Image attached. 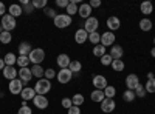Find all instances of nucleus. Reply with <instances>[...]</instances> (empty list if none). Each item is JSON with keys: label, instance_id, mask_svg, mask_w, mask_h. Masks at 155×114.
I'll return each instance as SVG.
<instances>
[{"label": "nucleus", "instance_id": "f257e3e1", "mask_svg": "<svg viewBox=\"0 0 155 114\" xmlns=\"http://www.w3.org/2000/svg\"><path fill=\"white\" fill-rule=\"evenodd\" d=\"M50 90H51V82L47 80L45 77H44V79H39V80L36 82V85H34V91H36V94L45 96L47 93H50Z\"/></svg>", "mask_w": 155, "mask_h": 114}, {"label": "nucleus", "instance_id": "f03ea898", "mask_svg": "<svg viewBox=\"0 0 155 114\" xmlns=\"http://www.w3.org/2000/svg\"><path fill=\"white\" fill-rule=\"evenodd\" d=\"M28 59H30V62L33 63V65H41V63L44 62V59H45V51L42 48H34L30 53Z\"/></svg>", "mask_w": 155, "mask_h": 114}, {"label": "nucleus", "instance_id": "7ed1b4c3", "mask_svg": "<svg viewBox=\"0 0 155 114\" xmlns=\"http://www.w3.org/2000/svg\"><path fill=\"white\" fill-rule=\"evenodd\" d=\"M53 22H54V26L56 28H68L70 25H71V17L68 16V14H58L54 19H53Z\"/></svg>", "mask_w": 155, "mask_h": 114}, {"label": "nucleus", "instance_id": "20e7f679", "mask_svg": "<svg viewBox=\"0 0 155 114\" xmlns=\"http://www.w3.org/2000/svg\"><path fill=\"white\" fill-rule=\"evenodd\" d=\"M16 19L12 17V16H9V14H5L3 17H2V22H0V26L3 28V31H8V32H11L12 29L16 28Z\"/></svg>", "mask_w": 155, "mask_h": 114}, {"label": "nucleus", "instance_id": "39448f33", "mask_svg": "<svg viewBox=\"0 0 155 114\" xmlns=\"http://www.w3.org/2000/svg\"><path fill=\"white\" fill-rule=\"evenodd\" d=\"M98 26H99V22H98V19L96 17H88L85 22H84V29L88 32V34H92V32H96V29H98Z\"/></svg>", "mask_w": 155, "mask_h": 114}, {"label": "nucleus", "instance_id": "423d86ee", "mask_svg": "<svg viewBox=\"0 0 155 114\" xmlns=\"http://www.w3.org/2000/svg\"><path fill=\"white\" fill-rule=\"evenodd\" d=\"M8 88H9V93H11V94L17 96V94H20V93H22V90L25 88V85L22 83V80H20V79H14V80H11V82H9Z\"/></svg>", "mask_w": 155, "mask_h": 114}, {"label": "nucleus", "instance_id": "0eeeda50", "mask_svg": "<svg viewBox=\"0 0 155 114\" xmlns=\"http://www.w3.org/2000/svg\"><path fill=\"white\" fill-rule=\"evenodd\" d=\"M92 83H93V86L96 88V90H101V91H104L106 88L109 86L107 79L104 77V75H101V74H96V75H95L93 80H92Z\"/></svg>", "mask_w": 155, "mask_h": 114}, {"label": "nucleus", "instance_id": "6e6552de", "mask_svg": "<svg viewBox=\"0 0 155 114\" xmlns=\"http://www.w3.org/2000/svg\"><path fill=\"white\" fill-rule=\"evenodd\" d=\"M56 77H58V82L64 85V83H68V82L71 80L73 72H71L68 68H64V69H61V71L56 74Z\"/></svg>", "mask_w": 155, "mask_h": 114}, {"label": "nucleus", "instance_id": "1a4fd4ad", "mask_svg": "<svg viewBox=\"0 0 155 114\" xmlns=\"http://www.w3.org/2000/svg\"><path fill=\"white\" fill-rule=\"evenodd\" d=\"M102 46H113L115 45V34L112 31H107V32H102L101 34V42H99Z\"/></svg>", "mask_w": 155, "mask_h": 114}, {"label": "nucleus", "instance_id": "9d476101", "mask_svg": "<svg viewBox=\"0 0 155 114\" xmlns=\"http://www.w3.org/2000/svg\"><path fill=\"white\" fill-rule=\"evenodd\" d=\"M138 85H140V79H138L137 74H129L127 77H126V86H127V90L135 91V88Z\"/></svg>", "mask_w": 155, "mask_h": 114}, {"label": "nucleus", "instance_id": "9b49d317", "mask_svg": "<svg viewBox=\"0 0 155 114\" xmlns=\"http://www.w3.org/2000/svg\"><path fill=\"white\" fill-rule=\"evenodd\" d=\"M115 108H116V103H115L113 99H104V100L101 102V111L106 112V114L115 111Z\"/></svg>", "mask_w": 155, "mask_h": 114}, {"label": "nucleus", "instance_id": "f8f14e48", "mask_svg": "<svg viewBox=\"0 0 155 114\" xmlns=\"http://www.w3.org/2000/svg\"><path fill=\"white\" fill-rule=\"evenodd\" d=\"M19 79L22 80L23 85H28L30 80L33 79V72H31V69H30V68H20V69H19Z\"/></svg>", "mask_w": 155, "mask_h": 114}, {"label": "nucleus", "instance_id": "ddd939ff", "mask_svg": "<svg viewBox=\"0 0 155 114\" xmlns=\"http://www.w3.org/2000/svg\"><path fill=\"white\" fill-rule=\"evenodd\" d=\"M33 103H34V106L39 108V109H45V108H48V99H47L45 96L36 94V97L33 99Z\"/></svg>", "mask_w": 155, "mask_h": 114}, {"label": "nucleus", "instance_id": "4468645a", "mask_svg": "<svg viewBox=\"0 0 155 114\" xmlns=\"http://www.w3.org/2000/svg\"><path fill=\"white\" fill-rule=\"evenodd\" d=\"M17 75H19V71L16 69V66H5L3 68V77L8 79L9 82L17 79Z\"/></svg>", "mask_w": 155, "mask_h": 114}, {"label": "nucleus", "instance_id": "2eb2a0df", "mask_svg": "<svg viewBox=\"0 0 155 114\" xmlns=\"http://www.w3.org/2000/svg\"><path fill=\"white\" fill-rule=\"evenodd\" d=\"M78 14H79L82 19H88V17H92V6H90L88 3H82L79 5V8H78Z\"/></svg>", "mask_w": 155, "mask_h": 114}, {"label": "nucleus", "instance_id": "dca6fc26", "mask_svg": "<svg viewBox=\"0 0 155 114\" xmlns=\"http://www.w3.org/2000/svg\"><path fill=\"white\" fill-rule=\"evenodd\" d=\"M87 40H88V32H87L84 28L78 29V31L74 32V42H76V43L82 45V43H85Z\"/></svg>", "mask_w": 155, "mask_h": 114}, {"label": "nucleus", "instance_id": "f3484780", "mask_svg": "<svg viewBox=\"0 0 155 114\" xmlns=\"http://www.w3.org/2000/svg\"><path fill=\"white\" fill-rule=\"evenodd\" d=\"M20 97L22 100H25V102H28V100H33L36 97V91H34V88H30V86H25L22 93H20Z\"/></svg>", "mask_w": 155, "mask_h": 114}, {"label": "nucleus", "instance_id": "a211bd4d", "mask_svg": "<svg viewBox=\"0 0 155 114\" xmlns=\"http://www.w3.org/2000/svg\"><path fill=\"white\" fill-rule=\"evenodd\" d=\"M70 57H68V54H59L58 56V59H56V63L59 65V68L61 69H64V68H68L70 66Z\"/></svg>", "mask_w": 155, "mask_h": 114}, {"label": "nucleus", "instance_id": "6ab92c4d", "mask_svg": "<svg viewBox=\"0 0 155 114\" xmlns=\"http://www.w3.org/2000/svg\"><path fill=\"white\" fill-rule=\"evenodd\" d=\"M109 54L112 56V59H113V60H120V59L123 57V54H124L123 46H121V45H113Z\"/></svg>", "mask_w": 155, "mask_h": 114}, {"label": "nucleus", "instance_id": "aec40b11", "mask_svg": "<svg viewBox=\"0 0 155 114\" xmlns=\"http://www.w3.org/2000/svg\"><path fill=\"white\" fill-rule=\"evenodd\" d=\"M120 26H121V22H120V19L118 17H115V16H112V17H109L107 19V28L113 32V31H116V29H120Z\"/></svg>", "mask_w": 155, "mask_h": 114}, {"label": "nucleus", "instance_id": "412c9836", "mask_svg": "<svg viewBox=\"0 0 155 114\" xmlns=\"http://www.w3.org/2000/svg\"><path fill=\"white\" fill-rule=\"evenodd\" d=\"M33 51V48H31V45L28 43V42H22L20 45H19V48H17V53H19V56H30V53Z\"/></svg>", "mask_w": 155, "mask_h": 114}, {"label": "nucleus", "instance_id": "4be33fe9", "mask_svg": "<svg viewBox=\"0 0 155 114\" xmlns=\"http://www.w3.org/2000/svg\"><path fill=\"white\" fill-rule=\"evenodd\" d=\"M68 69L73 72V75H78V74L81 72V69H82V63H81L79 60H71Z\"/></svg>", "mask_w": 155, "mask_h": 114}, {"label": "nucleus", "instance_id": "5701e85b", "mask_svg": "<svg viewBox=\"0 0 155 114\" xmlns=\"http://www.w3.org/2000/svg\"><path fill=\"white\" fill-rule=\"evenodd\" d=\"M140 9H141V12H143L144 16H149V14H152L153 12V5H152V2H143L140 5Z\"/></svg>", "mask_w": 155, "mask_h": 114}, {"label": "nucleus", "instance_id": "b1692460", "mask_svg": "<svg viewBox=\"0 0 155 114\" xmlns=\"http://www.w3.org/2000/svg\"><path fill=\"white\" fill-rule=\"evenodd\" d=\"M3 60H5V65L6 66H14L16 63H17V57H16L14 53H6L5 57H3Z\"/></svg>", "mask_w": 155, "mask_h": 114}, {"label": "nucleus", "instance_id": "393cba45", "mask_svg": "<svg viewBox=\"0 0 155 114\" xmlns=\"http://www.w3.org/2000/svg\"><path fill=\"white\" fill-rule=\"evenodd\" d=\"M30 69H31V72H33V77H37V79H44L45 69H44L41 65H33Z\"/></svg>", "mask_w": 155, "mask_h": 114}, {"label": "nucleus", "instance_id": "a878e982", "mask_svg": "<svg viewBox=\"0 0 155 114\" xmlns=\"http://www.w3.org/2000/svg\"><path fill=\"white\" fill-rule=\"evenodd\" d=\"M9 16H12V17H19V16H22L23 14V8L20 6V5H11L9 6V12H8Z\"/></svg>", "mask_w": 155, "mask_h": 114}, {"label": "nucleus", "instance_id": "bb28decb", "mask_svg": "<svg viewBox=\"0 0 155 114\" xmlns=\"http://www.w3.org/2000/svg\"><path fill=\"white\" fill-rule=\"evenodd\" d=\"M90 97H92V100H93V102H98V103H101L102 100L106 99V96H104V91H101V90H95V91H92Z\"/></svg>", "mask_w": 155, "mask_h": 114}, {"label": "nucleus", "instance_id": "cd10ccee", "mask_svg": "<svg viewBox=\"0 0 155 114\" xmlns=\"http://www.w3.org/2000/svg\"><path fill=\"white\" fill-rule=\"evenodd\" d=\"M152 20H149V19H141L140 20V29L141 31H144V32H147V31H150L152 29Z\"/></svg>", "mask_w": 155, "mask_h": 114}, {"label": "nucleus", "instance_id": "c85d7f7f", "mask_svg": "<svg viewBox=\"0 0 155 114\" xmlns=\"http://www.w3.org/2000/svg\"><path fill=\"white\" fill-rule=\"evenodd\" d=\"M20 6H23V12H25V14H31V12L34 11V6H33V3L30 2V0H22Z\"/></svg>", "mask_w": 155, "mask_h": 114}, {"label": "nucleus", "instance_id": "c756f323", "mask_svg": "<svg viewBox=\"0 0 155 114\" xmlns=\"http://www.w3.org/2000/svg\"><path fill=\"white\" fill-rule=\"evenodd\" d=\"M67 14L70 17L73 14H78V0H70V5L67 6Z\"/></svg>", "mask_w": 155, "mask_h": 114}, {"label": "nucleus", "instance_id": "7c9ffc66", "mask_svg": "<svg viewBox=\"0 0 155 114\" xmlns=\"http://www.w3.org/2000/svg\"><path fill=\"white\" fill-rule=\"evenodd\" d=\"M104 54H107V53H106V46H102L101 43H99V45H95V48H93V56H96V57L101 59Z\"/></svg>", "mask_w": 155, "mask_h": 114}, {"label": "nucleus", "instance_id": "2f4dec72", "mask_svg": "<svg viewBox=\"0 0 155 114\" xmlns=\"http://www.w3.org/2000/svg\"><path fill=\"white\" fill-rule=\"evenodd\" d=\"M28 63H31V62H30V59L27 56H19L16 65H19L20 68H28Z\"/></svg>", "mask_w": 155, "mask_h": 114}, {"label": "nucleus", "instance_id": "473e14b6", "mask_svg": "<svg viewBox=\"0 0 155 114\" xmlns=\"http://www.w3.org/2000/svg\"><path fill=\"white\" fill-rule=\"evenodd\" d=\"M11 40H12V35H11V32H8V31H3L2 34H0V42H2L3 45H8V43H11Z\"/></svg>", "mask_w": 155, "mask_h": 114}, {"label": "nucleus", "instance_id": "72a5a7b5", "mask_svg": "<svg viewBox=\"0 0 155 114\" xmlns=\"http://www.w3.org/2000/svg\"><path fill=\"white\" fill-rule=\"evenodd\" d=\"M88 40H90V43H93V45H99V42H101V34H99L98 31L88 34Z\"/></svg>", "mask_w": 155, "mask_h": 114}, {"label": "nucleus", "instance_id": "f704fd0d", "mask_svg": "<svg viewBox=\"0 0 155 114\" xmlns=\"http://www.w3.org/2000/svg\"><path fill=\"white\" fill-rule=\"evenodd\" d=\"M135 91H130V90H126L124 94H123V99L126 100V102H134L135 100Z\"/></svg>", "mask_w": 155, "mask_h": 114}, {"label": "nucleus", "instance_id": "c9c22d12", "mask_svg": "<svg viewBox=\"0 0 155 114\" xmlns=\"http://www.w3.org/2000/svg\"><path fill=\"white\" fill-rule=\"evenodd\" d=\"M144 90H146V93H155V79H149L147 82H146V85H144Z\"/></svg>", "mask_w": 155, "mask_h": 114}, {"label": "nucleus", "instance_id": "e433bc0d", "mask_svg": "<svg viewBox=\"0 0 155 114\" xmlns=\"http://www.w3.org/2000/svg\"><path fill=\"white\" fill-rule=\"evenodd\" d=\"M71 102H73L74 106H81V105L84 103V96H82V94H74V96L71 97Z\"/></svg>", "mask_w": 155, "mask_h": 114}, {"label": "nucleus", "instance_id": "4c0bfd02", "mask_svg": "<svg viewBox=\"0 0 155 114\" xmlns=\"http://www.w3.org/2000/svg\"><path fill=\"white\" fill-rule=\"evenodd\" d=\"M110 66L113 68V71H123V69H124V62H123L121 59H120V60H113Z\"/></svg>", "mask_w": 155, "mask_h": 114}, {"label": "nucleus", "instance_id": "58836bf2", "mask_svg": "<svg viewBox=\"0 0 155 114\" xmlns=\"http://www.w3.org/2000/svg\"><path fill=\"white\" fill-rule=\"evenodd\" d=\"M115 94H116V90H115V86H107L106 90H104V96H106V99H113L115 97Z\"/></svg>", "mask_w": 155, "mask_h": 114}, {"label": "nucleus", "instance_id": "ea45409f", "mask_svg": "<svg viewBox=\"0 0 155 114\" xmlns=\"http://www.w3.org/2000/svg\"><path fill=\"white\" fill-rule=\"evenodd\" d=\"M135 96L137 97H140V99H143L144 96H146V90H144V85H138L137 88H135Z\"/></svg>", "mask_w": 155, "mask_h": 114}, {"label": "nucleus", "instance_id": "a19ab883", "mask_svg": "<svg viewBox=\"0 0 155 114\" xmlns=\"http://www.w3.org/2000/svg\"><path fill=\"white\" fill-rule=\"evenodd\" d=\"M56 71L53 69V68H48V69H45V74H44V77L47 79V80H51V79H54L56 77Z\"/></svg>", "mask_w": 155, "mask_h": 114}, {"label": "nucleus", "instance_id": "79ce46f5", "mask_svg": "<svg viewBox=\"0 0 155 114\" xmlns=\"http://www.w3.org/2000/svg\"><path fill=\"white\" fill-rule=\"evenodd\" d=\"M112 62H113V59H112V56L110 54H104L101 57V63L104 66H109V65H112Z\"/></svg>", "mask_w": 155, "mask_h": 114}, {"label": "nucleus", "instance_id": "37998d69", "mask_svg": "<svg viewBox=\"0 0 155 114\" xmlns=\"http://www.w3.org/2000/svg\"><path fill=\"white\" fill-rule=\"evenodd\" d=\"M31 3H33L34 8H41V9H42V8H44V9L47 8V0H33Z\"/></svg>", "mask_w": 155, "mask_h": 114}, {"label": "nucleus", "instance_id": "c03bdc74", "mask_svg": "<svg viewBox=\"0 0 155 114\" xmlns=\"http://www.w3.org/2000/svg\"><path fill=\"white\" fill-rule=\"evenodd\" d=\"M61 105L65 108V109H70V108L73 106V102H71V99H70V97H64V99H62V102H61Z\"/></svg>", "mask_w": 155, "mask_h": 114}, {"label": "nucleus", "instance_id": "a18cd8bd", "mask_svg": "<svg viewBox=\"0 0 155 114\" xmlns=\"http://www.w3.org/2000/svg\"><path fill=\"white\" fill-rule=\"evenodd\" d=\"M17 114H33V111H31L30 106H20L19 111H17Z\"/></svg>", "mask_w": 155, "mask_h": 114}, {"label": "nucleus", "instance_id": "49530a36", "mask_svg": "<svg viewBox=\"0 0 155 114\" xmlns=\"http://www.w3.org/2000/svg\"><path fill=\"white\" fill-rule=\"evenodd\" d=\"M56 5L59 8H65L67 9V6L70 5V0H56Z\"/></svg>", "mask_w": 155, "mask_h": 114}, {"label": "nucleus", "instance_id": "de8ad7c7", "mask_svg": "<svg viewBox=\"0 0 155 114\" xmlns=\"http://www.w3.org/2000/svg\"><path fill=\"white\" fill-rule=\"evenodd\" d=\"M45 14H47L48 17H53V19L58 16V14H56V11H54V9H51V8H45Z\"/></svg>", "mask_w": 155, "mask_h": 114}, {"label": "nucleus", "instance_id": "09e8293b", "mask_svg": "<svg viewBox=\"0 0 155 114\" xmlns=\"http://www.w3.org/2000/svg\"><path fill=\"white\" fill-rule=\"evenodd\" d=\"M67 111H68V114H81V108L79 106H74V105L70 109H67Z\"/></svg>", "mask_w": 155, "mask_h": 114}, {"label": "nucleus", "instance_id": "8fccbe9b", "mask_svg": "<svg viewBox=\"0 0 155 114\" xmlns=\"http://www.w3.org/2000/svg\"><path fill=\"white\" fill-rule=\"evenodd\" d=\"M88 5L92 6V9H93V8H99L101 6V2H99V0H90Z\"/></svg>", "mask_w": 155, "mask_h": 114}, {"label": "nucleus", "instance_id": "3c124183", "mask_svg": "<svg viewBox=\"0 0 155 114\" xmlns=\"http://www.w3.org/2000/svg\"><path fill=\"white\" fill-rule=\"evenodd\" d=\"M5 11H6V8H5V5L2 3V2H0V16H5Z\"/></svg>", "mask_w": 155, "mask_h": 114}, {"label": "nucleus", "instance_id": "603ef678", "mask_svg": "<svg viewBox=\"0 0 155 114\" xmlns=\"http://www.w3.org/2000/svg\"><path fill=\"white\" fill-rule=\"evenodd\" d=\"M5 66H6V65H5V60H3V59H0V69H3Z\"/></svg>", "mask_w": 155, "mask_h": 114}, {"label": "nucleus", "instance_id": "864d4df0", "mask_svg": "<svg viewBox=\"0 0 155 114\" xmlns=\"http://www.w3.org/2000/svg\"><path fill=\"white\" fill-rule=\"evenodd\" d=\"M150 56H152V57H153V59H155V46H153V48H152V49H150Z\"/></svg>", "mask_w": 155, "mask_h": 114}, {"label": "nucleus", "instance_id": "5fc2aeb1", "mask_svg": "<svg viewBox=\"0 0 155 114\" xmlns=\"http://www.w3.org/2000/svg\"><path fill=\"white\" fill-rule=\"evenodd\" d=\"M149 79H155V77H153V74H152V72H149V74H147V80H149Z\"/></svg>", "mask_w": 155, "mask_h": 114}, {"label": "nucleus", "instance_id": "6e6d98bb", "mask_svg": "<svg viewBox=\"0 0 155 114\" xmlns=\"http://www.w3.org/2000/svg\"><path fill=\"white\" fill-rule=\"evenodd\" d=\"M153 45H155V37H153Z\"/></svg>", "mask_w": 155, "mask_h": 114}]
</instances>
